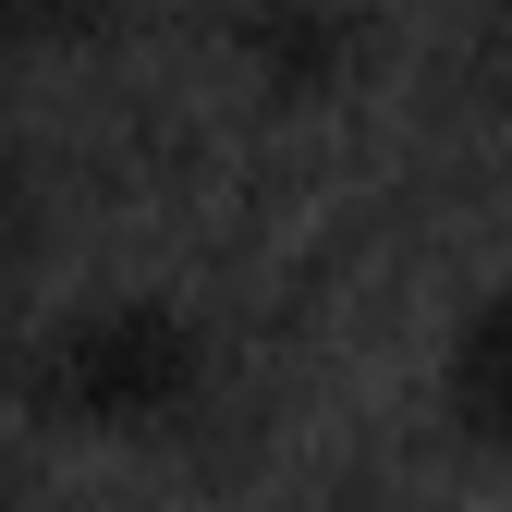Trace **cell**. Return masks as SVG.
Here are the masks:
<instances>
[{"mask_svg":"<svg viewBox=\"0 0 512 512\" xmlns=\"http://www.w3.org/2000/svg\"><path fill=\"white\" fill-rule=\"evenodd\" d=\"M13 415L61 452L159 464L220 415V330L159 281H86L13 342Z\"/></svg>","mask_w":512,"mask_h":512,"instance_id":"obj_1","label":"cell"},{"mask_svg":"<svg viewBox=\"0 0 512 512\" xmlns=\"http://www.w3.org/2000/svg\"><path fill=\"white\" fill-rule=\"evenodd\" d=\"M427 415H439V439H452L476 476H512V256H500L452 317H439Z\"/></svg>","mask_w":512,"mask_h":512,"instance_id":"obj_2","label":"cell"},{"mask_svg":"<svg viewBox=\"0 0 512 512\" xmlns=\"http://www.w3.org/2000/svg\"><path fill=\"white\" fill-rule=\"evenodd\" d=\"M232 61L269 110H317L366 74V0H232Z\"/></svg>","mask_w":512,"mask_h":512,"instance_id":"obj_3","label":"cell"},{"mask_svg":"<svg viewBox=\"0 0 512 512\" xmlns=\"http://www.w3.org/2000/svg\"><path fill=\"white\" fill-rule=\"evenodd\" d=\"M110 13L122 0H0V61L13 49H86V37H110Z\"/></svg>","mask_w":512,"mask_h":512,"instance_id":"obj_4","label":"cell"},{"mask_svg":"<svg viewBox=\"0 0 512 512\" xmlns=\"http://www.w3.org/2000/svg\"><path fill=\"white\" fill-rule=\"evenodd\" d=\"M13 220H25V159H13V135H0V244H13Z\"/></svg>","mask_w":512,"mask_h":512,"instance_id":"obj_5","label":"cell"}]
</instances>
